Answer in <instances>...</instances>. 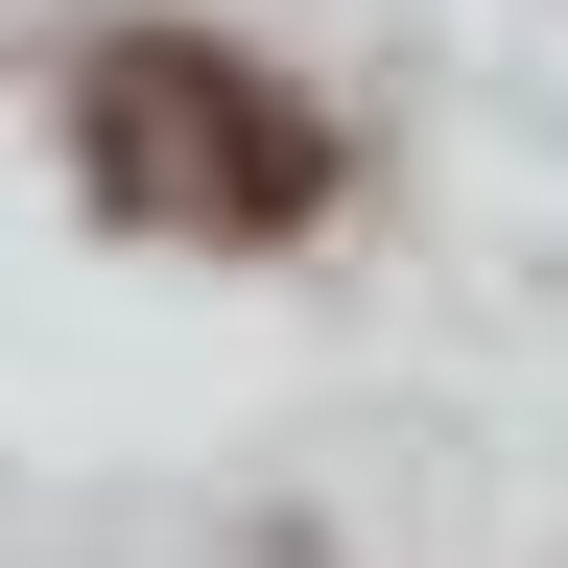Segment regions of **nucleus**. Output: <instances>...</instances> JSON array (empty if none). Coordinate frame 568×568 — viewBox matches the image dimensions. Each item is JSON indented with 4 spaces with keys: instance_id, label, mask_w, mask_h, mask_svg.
<instances>
[{
    "instance_id": "nucleus-1",
    "label": "nucleus",
    "mask_w": 568,
    "mask_h": 568,
    "mask_svg": "<svg viewBox=\"0 0 568 568\" xmlns=\"http://www.w3.org/2000/svg\"><path fill=\"white\" fill-rule=\"evenodd\" d=\"M71 166H95L119 213H166V237H308L332 142L284 119L213 24H119L95 71H71Z\"/></svg>"
}]
</instances>
